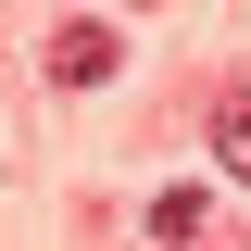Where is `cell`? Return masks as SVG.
I'll return each instance as SVG.
<instances>
[{"mask_svg":"<svg viewBox=\"0 0 251 251\" xmlns=\"http://www.w3.org/2000/svg\"><path fill=\"white\" fill-rule=\"evenodd\" d=\"M113 50H126L113 25H63V38H50V75H63V88H100V75H113Z\"/></svg>","mask_w":251,"mask_h":251,"instance_id":"cell-1","label":"cell"},{"mask_svg":"<svg viewBox=\"0 0 251 251\" xmlns=\"http://www.w3.org/2000/svg\"><path fill=\"white\" fill-rule=\"evenodd\" d=\"M214 151H226V176L251 188V88H226V100H214Z\"/></svg>","mask_w":251,"mask_h":251,"instance_id":"cell-2","label":"cell"},{"mask_svg":"<svg viewBox=\"0 0 251 251\" xmlns=\"http://www.w3.org/2000/svg\"><path fill=\"white\" fill-rule=\"evenodd\" d=\"M151 239H201V188H163L151 201Z\"/></svg>","mask_w":251,"mask_h":251,"instance_id":"cell-3","label":"cell"}]
</instances>
